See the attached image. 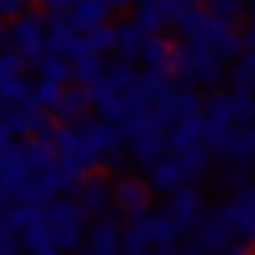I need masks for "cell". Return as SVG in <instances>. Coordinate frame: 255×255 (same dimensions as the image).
Listing matches in <instances>:
<instances>
[{"label":"cell","mask_w":255,"mask_h":255,"mask_svg":"<svg viewBox=\"0 0 255 255\" xmlns=\"http://www.w3.org/2000/svg\"><path fill=\"white\" fill-rule=\"evenodd\" d=\"M230 107L238 128H255V94H230Z\"/></svg>","instance_id":"e575fe53"},{"label":"cell","mask_w":255,"mask_h":255,"mask_svg":"<svg viewBox=\"0 0 255 255\" xmlns=\"http://www.w3.org/2000/svg\"><path fill=\"white\" fill-rule=\"evenodd\" d=\"M85 51H90V55H107V51H115V26H111V21H107V26H94V30H85Z\"/></svg>","instance_id":"d6a6232c"},{"label":"cell","mask_w":255,"mask_h":255,"mask_svg":"<svg viewBox=\"0 0 255 255\" xmlns=\"http://www.w3.org/2000/svg\"><path fill=\"white\" fill-rule=\"evenodd\" d=\"M34 73H38V81H55V85H68V81H73V64L47 51L43 60L34 64Z\"/></svg>","instance_id":"f1b7e54d"},{"label":"cell","mask_w":255,"mask_h":255,"mask_svg":"<svg viewBox=\"0 0 255 255\" xmlns=\"http://www.w3.org/2000/svg\"><path fill=\"white\" fill-rule=\"evenodd\" d=\"M85 217L90 213L77 204V196H60V200H51L47 204V226L55 230V234H85Z\"/></svg>","instance_id":"8fae6325"},{"label":"cell","mask_w":255,"mask_h":255,"mask_svg":"<svg viewBox=\"0 0 255 255\" xmlns=\"http://www.w3.org/2000/svg\"><path fill=\"white\" fill-rule=\"evenodd\" d=\"M4 251H13V234H9L4 226H0V255H4Z\"/></svg>","instance_id":"b9f144b4"},{"label":"cell","mask_w":255,"mask_h":255,"mask_svg":"<svg viewBox=\"0 0 255 255\" xmlns=\"http://www.w3.org/2000/svg\"><path fill=\"white\" fill-rule=\"evenodd\" d=\"M170 73L179 77V85H217L230 77L226 60H217L204 43H179L170 55Z\"/></svg>","instance_id":"6da1fadb"},{"label":"cell","mask_w":255,"mask_h":255,"mask_svg":"<svg viewBox=\"0 0 255 255\" xmlns=\"http://www.w3.org/2000/svg\"><path fill=\"white\" fill-rule=\"evenodd\" d=\"M243 47H247V51H255V21L243 30Z\"/></svg>","instance_id":"60d3db41"},{"label":"cell","mask_w":255,"mask_h":255,"mask_svg":"<svg viewBox=\"0 0 255 255\" xmlns=\"http://www.w3.org/2000/svg\"><path fill=\"white\" fill-rule=\"evenodd\" d=\"M170 26L179 30V34H183V43H200L204 26H209V9H200V4H196V9H187L183 17H174Z\"/></svg>","instance_id":"83f0119b"},{"label":"cell","mask_w":255,"mask_h":255,"mask_svg":"<svg viewBox=\"0 0 255 255\" xmlns=\"http://www.w3.org/2000/svg\"><path fill=\"white\" fill-rule=\"evenodd\" d=\"M166 213H170V217L179 221V230H196V226H200V221H204V213H209V204H204L200 187L191 183V187L174 191L170 200H166Z\"/></svg>","instance_id":"30bf717a"},{"label":"cell","mask_w":255,"mask_h":255,"mask_svg":"<svg viewBox=\"0 0 255 255\" xmlns=\"http://www.w3.org/2000/svg\"><path fill=\"white\" fill-rule=\"evenodd\" d=\"M9 209H13V200H9V191L0 187V217H4V213H9Z\"/></svg>","instance_id":"ee69618b"},{"label":"cell","mask_w":255,"mask_h":255,"mask_svg":"<svg viewBox=\"0 0 255 255\" xmlns=\"http://www.w3.org/2000/svg\"><path fill=\"white\" fill-rule=\"evenodd\" d=\"M30 9V0H0V17H21Z\"/></svg>","instance_id":"74e56055"},{"label":"cell","mask_w":255,"mask_h":255,"mask_svg":"<svg viewBox=\"0 0 255 255\" xmlns=\"http://www.w3.org/2000/svg\"><path fill=\"white\" fill-rule=\"evenodd\" d=\"M94 107V94L85 90V85H68L60 98V107H55V115H60V124H85V111Z\"/></svg>","instance_id":"ffe728a7"},{"label":"cell","mask_w":255,"mask_h":255,"mask_svg":"<svg viewBox=\"0 0 255 255\" xmlns=\"http://www.w3.org/2000/svg\"><path fill=\"white\" fill-rule=\"evenodd\" d=\"M81 0H43V13H73Z\"/></svg>","instance_id":"f35d334b"},{"label":"cell","mask_w":255,"mask_h":255,"mask_svg":"<svg viewBox=\"0 0 255 255\" xmlns=\"http://www.w3.org/2000/svg\"><path fill=\"white\" fill-rule=\"evenodd\" d=\"M149 213H153V209H149ZM149 213L136 217L132 226L124 230V251H149V247H153V238H149Z\"/></svg>","instance_id":"1f68e13d"},{"label":"cell","mask_w":255,"mask_h":255,"mask_svg":"<svg viewBox=\"0 0 255 255\" xmlns=\"http://www.w3.org/2000/svg\"><path fill=\"white\" fill-rule=\"evenodd\" d=\"M64 90H68V85H55V81H34V85H30V102H34L38 111H51V115H55V107H60Z\"/></svg>","instance_id":"4dcf8cb0"},{"label":"cell","mask_w":255,"mask_h":255,"mask_svg":"<svg viewBox=\"0 0 255 255\" xmlns=\"http://www.w3.org/2000/svg\"><path fill=\"white\" fill-rule=\"evenodd\" d=\"M179 234H183L179 221H174L166 209H153V213H149V238H153L157 251H162V247H174V243H179Z\"/></svg>","instance_id":"d4e9b609"},{"label":"cell","mask_w":255,"mask_h":255,"mask_svg":"<svg viewBox=\"0 0 255 255\" xmlns=\"http://www.w3.org/2000/svg\"><path fill=\"white\" fill-rule=\"evenodd\" d=\"M17 238H21V247H26L30 255H34V251H47V247H55V238H51V226H47V221H43V226H30L26 234H17Z\"/></svg>","instance_id":"d590c367"},{"label":"cell","mask_w":255,"mask_h":255,"mask_svg":"<svg viewBox=\"0 0 255 255\" xmlns=\"http://www.w3.org/2000/svg\"><path fill=\"white\" fill-rule=\"evenodd\" d=\"M243 4H247V0H209V13H213V17H221V21H234V26H238Z\"/></svg>","instance_id":"8d00e7d4"},{"label":"cell","mask_w":255,"mask_h":255,"mask_svg":"<svg viewBox=\"0 0 255 255\" xmlns=\"http://www.w3.org/2000/svg\"><path fill=\"white\" fill-rule=\"evenodd\" d=\"M34 255H60V251H55V247H47V251H34Z\"/></svg>","instance_id":"7dc6e473"},{"label":"cell","mask_w":255,"mask_h":255,"mask_svg":"<svg viewBox=\"0 0 255 255\" xmlns=\"http://www.w3.org/2000/svg\"><path fill=\"white\" fill-rule=\"evenodd\" d=\"M230 166L255 170V128H238V132H234V145H230Z\"/></svg>","instance_id":"484cf974"},{"label":"cell","mask_w":255,"mask_h":255,"mask_svg":"<svg viewBox=\"0 0 255 255\" xmlns=\"http://www.w3.org/2000/svg\"><path fill=\"white\" fill-rule=\"evenodd\" d=\"M170 55H174V43H166L162 34H153L145 43V51H140V64L145 68H170Z\"/></svg>","instance_id":"f546056e"},{"label":"cell","mask_w":255,"mask_h":255,"mask_svg":"<svg viewBox=\"0 0 255 255\" xmlns=\"http://www.w3.org/2000/svg\"><path fill=\"white\" fill-rule=\"evenodd\" d=\"M136 64H128V60H115L107 64V77H102V85H107L111 94H119V98H132L136 94Z\"/></svg>","instance_id":"7402d4cb"},{"label":"cell","mask_w":255,"mask_h":255,"mask_svg":"<svg viewBox=\"0 0 255 255\" xmlns=\"http://www.w3.org/2000/svg\"><path fill=\"white\" fill-rule=\"evenodd\" d=\"M0 187L9 191V200L17 204L21 196H26V187H30V170H26V162H21V149L13 145L9 153H0Z\"/></svg>","instance_id":"5bb4252c"},{"label":"cell","mask_w":255,"mask_h":255,"mask_svg":"<svg viewBox=\"0 0 255 255\" xmlns=\"http://www.w3.org/2000/svg\"><path fill=\"white\" fill-rule=\"evenodd\" d=\"M166 157V136L162 132H140L136 140H128V162L140 166V170H149L153 162H162Z\"/></svg>","instance_id":"e0dca14e"},{"label":"cell","mask_w":255,"mask_h":255,"mask_svg":"<svg viewBox=\"0 0 255 255\" xmlns=\"http://www.w3.org/2000/svg\"><path fill=\"white\" fill-rule=\"evenodd\" d=\"M145 43H149V34L136 26V21H124V26H115V55L119 60H140V51H145Z\"/></svg>","instance_id":"44dd1931"},{"label":"cell","mask_w":255,"mask_h":255,"mask_svg":"<svg viewBox=\"0 0 255 255\" xmlns=\"http://www.w3.org/2000/svg\"><path fill=\"white\" fill-rule=\"evenodd\" d=\"M102 77H107V60H102V55H81V60L73 64V85H85V90H94Z\"/></svg>","instance_id":"4316f807"},{"label":"cell","mask_w":255,"mask_h":255,"mask_svg":"<svg viewBox=\"0 0 255 255\" xmlns=\"http://www.w3.org/2000/svg\"><path fill=\"white\" fill-rule=\"evenodd\" d=\"M145 183H149V191H153V196H166V200H170L174 191L191 187V174H187V166H183V157L166 153L162 162H153V166L145 170Z\"/></svg>","instance_id":"5b68a950"},{"label":"cell","mask_w":255,"mask_h":255,"mask_svg":"<svg viewBox=\"0 0 255 255\" xmlns=\"http://www.w3.org/2000/svg\"><path fill=\"white\" fill-rule=\"evenodd\" d=\"M68 17H73V26L81 30V34H85V30H94V26H107V17H111V0H81V4H77Z\"/></svg>","instance_id":"cb8c5ba5"},{"label":"cell","mask_w":255,"mask_h":255,"mask_svg":"<svg viewBox=\"0 0 255 255\" xmlns=\"http://www.w3.org/2000/svg\"><path fill=\"white\" fill-rule=\"evenodd\" d=\"M204 145V115H191V119H179V124L166 132V153H187V149Z\"/></svg>","instance_id":"9a60e30c"},{"label":"cell","mask_w":255,"mask_h":255,"mask_svg":"<svg viewBox=\"0 0 255 255\" xmlns=\"http://www.w3.org/2000/svg\"><path fill=\"white\" fill-rule=\"evenodd\" d=\"M149 183L140 179V174H119L115 179V209L124 213L128 221H136V217H145L149 213Z\"/></svg>","instance_id":"52a82bcc"},{"label":"cell","mask_w":255,"mask_h":255,"mask_svg":"<svg viewBox=\"0 0 255 255\" xmlns=\"http://www.w3.org/2000/svg\"><path fill=\"white\" fill-rule=\"evenodd\" d=\"M230 243H234V234L226 230V221H221L213 209L204 213V221H200V226L191 230V247H196L200 255H217V251H226Z\"/></svg>","instance_id":"4fadbf2b"},{"label":"cell","mask_w":255,"mask_h":255,"mask_svg":"<svg viewBox=\"0 0 255 255\" xmlns=\"http://www.w3.org/2000/svg\"><path fill=\"white\" fill-rule=\"evenodd\" d=\"M221 255H251V247H243V243H230Z\"/></svg>","instance_id":"7bdbcfd3"},{"label":"cell","mask_w":255,"mask_h":255,"mask_svg":"<svg viewBox=\"0 0 255 255\" xmlns=\"http://www.w3.org/2000/svg\"><path fill=\"white\" fill-rule=\"evenodd\" d=\"M43 221H47V209H38V204H13L0 217V226L9 230V234H26L30 226H43Z\"/></svg>","instance_id":"603a6c76"},{"label":"cell","mask_w":255,"mask_h":255,"mask_svg":"<svg viewBox=\"0 0 255 255\" xmlns=\"http://www.w3.org/2000/svg\"><path fill=\"white\" fill-rule=\"evenodd\" d=\"M9 47L26 64H38L47 55V17L34 13V9H26L21 17H13L9 21Z\"/></svg>","instance_id":"277c9868"},{"label":"cell","mask_w":255,"mask_h":255,"mask_svg":"<svg viewBox=\"0 0 255 255\" xmlns=\"http://www.w3.org/2000/svg\"><path fill=\"white\" fill-rule=\"evenodd\" d=\"M85 255H124V226H119V217H94L90 221Z\"/></svg>","instance_id":"9c48e42d"},{"label":"cell","mask_w":255,"mask_h":255,"mask_svg":"<svg viewBox=\"0 0 255 255\" xmlns=\"http://www.w3.org/2000/svg\"><path fill=\"white\" fill-rule=\"evenodd\" d=\"M77 204H81L90 217H107V209L115 204V183L107 174H90V179L77 187Z\"/></svg>","instance_id":"7c38bea8"},{"label":"cell","mask_w":255,"mask_h":255,"mask_svg":"<svg viewBox=\"0 0 255 255\" xmlns=\"http://www.w3.org/2000/svg\"><path fill=\"white\" fill-rule=\"evenodd\" d=\"M21 149V162H26L30 179L34 174H47L55 166V136H34V140H17Z\"/></svg>","instance_id":"2e32d148"},{"label":"cell","mask_w":255,"mask_h":255,"mask_svg":"<svg viewBox=\"0 0 255 255\" xmlns=\"http://www.w3.org/2000/svg\"><path fill=\"white\" fill-rule=\"evenodd\" d=\"M251 9H255V0H251Z\"/></svg>","instance_id":"681fc988"},{"label":"cell","mask_w":255,"mask_h":255,"mask_svg":"<svg viewBox=\"0 0 255 255\" xmlns=\"http://www.w3.org/2000/svg\"><path fill=\"white\" fill-rule=\"evenodd\" d=\"M124 255H149V251H124Z\"/></svg>","instance_id":"c3c4849f"},{"label":"cell","mask_w":255,"mask_h":255,"mask_svg":"<svg viewBox=\"0 0 255 255\" xmlns=\"http://www.w3.org/2000/svg\"><path fill=\"white\" fill-rule=\"evenodd\" d=\"M136 0H111V9H132Z\"/></svg>","instance_id":"f6af8a7d"},{"label":"cell","mask_w":255,"mask_h":255,"mask_svg":"<svg viewBox=\"0 0 255 255\" xmlns=\"http://www.w3.org/2000/svg\"><path fill=\"white\" fill-rule=\"evenodd\" d=\"M179 157H183V166H187L191 179H200V174L213 166V149L209 145H196V149H187V153H179Z\"/></svg>","instance_id":"836d02e7"},{"label":"cell","mask_w":255,"mask_h":255,"mask_svg":"<svg viewBox=\"0 0 255 255\" xmlns=\"http://www.w3.org/2000/svg\"><path fill=\"white\" fill-rule=\"evenodd\" d=\"M132 21L153 38V34H162L170 26V9H166V0H136L132 4Z\"/></svg>","instance_id":"d6986e66"},{"label":"cell","mask_w":255,"mask_h":255,"mask_svg":"<svg viewBox=\"0 0 255 255\" xmlns=\"http://www.w3.org/2000/svg\"><path fill=\"white\" fill-rule=\"evenodd\" d=\"M85 136H90V145L102 153V162L107 157H115V153H128V145H124V136H119V128L115 124H102V119H85Z\"/></svg>","instance_id":"ac0fdd59"},{"label":"cell","mask_w":255,"mask_h":255,"mask_svg":"<svg viewBox=\"0 0 255 255\" xmlns=\"http://www.w3.org/2000/svg\"><path fill=\"white\" fill-rule=\"evenodd\" d=\"M0 43H9V26H4V17H0Z\"/></svg>","instance_id":"bcb514c9"},{"label":"cell","mask_w":255,"mask_h":255,"mask_svg":"<svg viewBox=\"0 0 255 255\" xmlns=\"http://www.w3.org/2000/svg\"><path fill=\"white\" fill-rule=\"evenodd\" d=\"M0 119L9 124L13 136H26V140H34V136H55V128H51V119H47V111H38L34 102L0 111Z\"/></svg>","instance_id":"ba28073f"},{"label":"cell","mask_w":255,"mask_h":255,"mask_svg":"<svg viewBox=\"0 0 255 255\" xmlns=\"http://www.w3.org/2000/svg\"><path fill=\"white\" fill-rule=\"evenodd\" d=\"M213 213L226 221V230L234 234V243L255 247V183H247V187H238L234 196L217 200V204H213Z\"/></svg>","instance_id":"3957f363"},{"label":"cell","mask_w":255,"mask_h":255,"mask_svg":"<svg viewBox=\"0 0 255 255\" xmlns=\"http://www.w3.org/2000/svg\"><path fill=\"white\" fill-rule=\"evenodd\" d=\"M13 145H17V140H13V132H9V124H4V119H0V153H9Z\"/></svg>","instance_id":"ab89813d"},{"label":"cell","mask_w":255,"mask_h":255,"mask_svg":"<svg viewBox=\"0 0 255 255\" xmlns=\"http://www.w3.org/2000/svg\"><path fill=\"white\" fill-rule=\"evenodd\" d=\"M200 43L209 47L217 60H243V30L234 26V21H221V17H213L209 13V26H204V34H200Z\"/></svg>","instance_id":"8992f818"},{"label":"cell","mask_w":255,"mask_h":255,"mask_svg":"<svg viewBox=\"0 0 255 255\" xmlns=\"http://www.w3.org/2000/svg\"><path fill=\"white\" fill-rule=\"evenodd\" d=\"M55 162H60L64 170H73L77 179H90V174H98L102 153L90 145V136H85L81 124H60L55 128Z\"/></svg>","instance_id":"7a4b0ae2"}]
</instances>
